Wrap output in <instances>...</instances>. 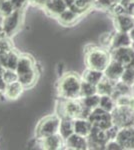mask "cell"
<instances>
[{"instance_id": "obj_1", "label": "cell", "mask_w": 134, "mask_h": 150, "mask_svg": "<svg viewBox=\"0 0 134 150\" xmlns=\"http://www.w3.org/2000/svg\"><path fill=\"white\" fill-rule=\"evenodd\" d=\"M110 50L103 46L90 44L84 50V62L86 68L103 71L111 62Z\"/></svg>"}, {"instance_id": "obj_2", "label": "cell", "mask_w": 134, "mask_h": 150, "mask_svg": "<svg viewBox=\"0 0 134 150\" xmlns=\"http://www.w3.org/2000/svg\"><path fill=\"white\" fill-rule=\"evenodd\" d=\"M81 76L75 72H68L63 74L58 82V94L63 99L80 98Z\"/></svg>"}, {"instance_id": "obj_3", "label": "cell", "mask_w": 134, "mask_h": 150, "mask_svg": "<svg viewBox=\"0 0 134 150\" xmlns=\"http://www.w3.org/2000/svg\"><path fill=\"white\" fill-rule=\"evenodd\" d=\"M90 111L85 109L79 98L77 99H63L61 98L58 106V115L61 118H87Z\"/></svg>"}, {"instance_id": "obj_4", "label": "cell", "mask_w": 134, "mask_h": 150, "mask_svg": "<svg viewBox=\"0 0 134 150\" xmlns=\"http://www.w3.org/2000/svg\"><path fill=\"white\" fill-rule=\"evenodd\" d=\"M61 117L59 115H50L43 118L36 128V136L38 139L44 138L49 135L57 134L59 132Z\"/></svg>"}, {"instance_id": "obj_5", "label": "cell", "mask_w": 134, "mask_h": 150, "mask_svg": "<svg viewBox=\"0 0 134 150\" xmlns=\"http://www.w3.org/2000/svg\"><path fill=\"white\" fill-rule=\"evenodd\" d=\"M111 116L113 124L120 128L134 125V110L128 105H116Z\"/></svg>"}, {"instance_id": "obj_6", "label": "cell", "mask_w": 134, "mask_h": 150, "mask_svg": "<svg viewBox=\"0 0 134 150\" xmlns=\"http://www.w3.org/2000/svg\"><path fill=\"white\" fill-rule=\"evenodd\" d=\"M87 119L91 122L92 125L100 127L102 129H105V130L108 129L113 124L111 113L102 109L100 106H98V107L94 108V109L90 111Z\"/></svg>"}, {"instance_id": "obj_7", "label": "cell", "mask_w": 134, "mask_h": 150, "mask_svg": "<svg viewBox=\"0 0 134 150\" xmlns=\"http://www.w3.org/2000/svg\"><path fill=\"white\" fill-rule=\"evenodd\" d=\"M110 53L112 60L117 61L124 68L134 66V46L114 48Z\"/></svg>"}, {"instance_id": "obj_8", "label": "cell", "mask_w": 134, "mask_h": 150, "mask_svg": "<svg viewBox=\"0 0 134 150\" xmlns=\"http://www.w3.org/2000/svg\"><path fill=\"white\" fill-rule=\"evenodd\" d=\"M88 139V149H105V145L108 141L105 129L92 125Z\"/></svg>"}, {"instance_id": "obj_9", "label": "cell", "mask_w": 134, "mask_h": 150, "mask_svg": "<svg viewBox=\"0 0 134 150\" xmlns=\"http://www.w3.org/2000/svg\"><path fill=\"white\" fill-rule=\"evenodd\" d=\"M21 23V10H14L13 13L6 16L2 22V32L6 36H11L16 32Z\"/></svg>"}, {"instance_id": "obj_10", "label": "cell", "mask_w": 134, "mask_h": 150, "mask_svg": "<svg viewBox=\"0 0 134 150\" xmlns=\"http://www.w3.org/2000/svg\"><path fill=\"white\" fill-rule=\"evenodd\" d=\"M116 140L123 149L134 150V125L119 128Z\"/></svg>"}, {"instance_id": "obj_11", "label": "cell", "mask_w": 134, "mask_h": 150, "mask_svg": "<svg viewBox=\"0 0 134 150\" xmlns=\"http://www.w3.org/2000/svg\"><path fill=\"white\" fill-rule=\"evenodd\" d=\"M112 22L114 30L121 32H129L134 27V19L128 12L112 16Z\"/></svg>"}, {"instance_id": "obj_12", "label": "cell", "mask_w": 134, "mask_h": 150, "mask_svg": "<svg viewBox=\"0 0 134 150\" xmlns=\"http://www.w3.org/2000/svg\"><path fill=\"white\" fill-rule=\"evenodd\" d=\"M129 46H134V42L128 32H121V31L116 30H114L112 32L109 50L114 49V48Z\"/></svg>"}, {"instance_id": "obj_13", "label": "cell", "mask_w": 134, "mask_h": 150, "mask_svg": "<svg viewBox=\"0 0 134 150\" xmlns=\"http://www.w3.org/2000/svg\"><path fill=\"white\" fill-rule=\"evenodd\" d=\"M88 139L87 137L81 136L73 133L68 138L65 139V148L73 150H86L88 149Z\"/></svg>"}, {"instance_id": "obj_14", "label": "cell", "mask_w": 134, "mask_h": 150, "mask_svg": "<svg viewBox=\"0 0 134 150\" xmlns=\"http://www.w3.org/2000/svg\"><path fill=\"white\" fill-rule=\"evenodd\" d=\"M39 140L41 141L42 148L47 150H59L62 149L63 146H65V140L60 136L59 133L49 135Z\"/></svg>"}, {"instance_id": "obj_15", "label": "cell", "mask_w": 134, "mask_h": 150, "mask_svg": "<svg viewBox=\"0 0 134 150\" xmlns=\"http://www.w3.org/2000/svg\"><path fill=\"white\" fill-rule=\"evenodd\" d=\"M124 71V67L115 60H111V62L104 70V77L109 79L112 82H117L120 80V77Z\"/></svg>"}, {"instance_id": "obj_16", "label": "cell", "mask_w": 134, "mask_h": 150, "mask_svg": "<svg viewBox=\"0 0 134 150\" xmlns=\"http://www.w3.org/2000/svg\"><path fill=\"white\" fill-rule=\"evenodd\" d=\"M20 55L14 50H10L8 52L0 53V64L4 66L6 69L16 70Z\"/></svg>"}, {"instance_id": "obj_17", "label": "cell", "mask_w": 134, "mask_h": 150, "mask_svg": "<svg viewBox=\"0 0 134 150\" xmlns=\"http://www.w3.org/2000/svg\"><path fill=\"white\" fill-rule=\"evenodd\" d=\"M73 128H74V133L84 137H88L91 131L92 124L87 118L78 117L73 119Z\"/></svg>"}, {"instance_id": "obj_18", "label": "cell", "mask_w": 134, "mask_h": 150, "mask_svg": "<svg viewBox=\"0 0 134 150\" xmlns=\"http://www.w3.org/2000/svg\"><path fill=\"white\" fill-rule=\"evenodd\" d=\"M83 15L73 11L72 9L67 8L58 16V21L63 26H73L79 21V19Z\"/></svg>"}, {"instance_id": "obj_19", "label": "cell", "mask_w": 134, "mask_h": 150, "mask_svg": "<svg viewBox=\"0 0 134 150\" xmlns=\"http://www.w3.org/2000/svg\"><path fill=\"white\" fill-rule=\"evenodd\" d=\"M44 8L50 15L57 18L63 11L66 10L67 6L65 0H47L44 4Z\"/></svg>"}, {"instance_id": "obj_20", "label": "cell", "mask_w": 134, "mask_h": 150, "mask_svg": "<svg viewBox=\"0 0 134 150\" xmlns=\"http://www.w3.org/2000/svg\"><path fill=\"white\" fill-rule=\"evenodd\" d=\"M23 90H24V87L22 84L19 81H15V82H12V83L7 84L3 94L9 100H16V99H18L22 95Z\"/></svg>"}, {"instance_id": "obj_21", "label": "cell", "mask_w": 134, "mask_h": 150, "mask_svg": "<svg viewBox=\"0 0 134 150\" xmlns=\"http://www.w3.org/2000/svg\"><path fill=\"white\" fill-rule=\"evenodd\" d=\"M35 68V63H34V60L32 58L28 56V55H22L19 58L18 64H17L16 67V72L18 75H21Z\"/></svg>"}, {"instance_id": "obj_22", "label": "cell", "mask_w": 134, "mask_h": 150, "mask_svg": "<svg viewBox=\"0 0 134 150\" xmlns=\"http://www.w3.org/2000/svg\"><path fill=\"white\" fill-rule=\"evenodd\" d=\"M103 78H104L103 71L89 69V68H86V70H85L81 75L82 80L89 82V83H91V84H94V85H97Z\"/></svg>"}, {"instance_id": "obj_23", "label": "cell", "mask_w": 134, "mask_h": 150, "mask_svg": "<svg viewBox=\"0 0 134 150\" xmlns=\"http://www.w3.org/2000/svg\"><path fill=\"white\" fill-rule=\"evenodd\" d=\"M60 136L63 139H66L71 134L74 133V128H73V119L71 118H61V123H60L59 132Z\"/></svg>"}, {"instance_id": "obj_24", "label": "cell", "mask_w": 134, "mask_h": 150, "mask_svg": "<svg viewBox=\"0 0 134 150\" xmlns=\"http://www.w3.org/2000/svg\"><path fill=\"white\" fill-rule=\"evenodd\" d=\"M93 2L94 0H74V5L70 9L81 15H84L86 12L93 8Z\"/></svg>"}, {"instance_id": "obj_25", "label": "cell", "mask_w": 134, "mask_h": 150, "mask_svg": "<svg viewBox=\"0 0 134 150\" xmlns=\"http://www.w3.org/2000/svg\"><path fill=\"white\" fill-rule=\"evenodd\" d=\"M36 79H37V70H36V68L24 74L18 75V81L22 84L24 88L32 86L36 82Z\"/></svg>"}, {"instance_id": "obj_26", "label": "cell", "mask_w": 134, "mask_h": 150, "mask_svg": "<svg viewBox=\"0 0 134 150\" xmlns=\"http://www.w3.org/2000/svg\"><path fill=\"white\" fill-rule=\"evenodd\" d=\"M114 83H115V82H112L109 80V79L104 77V78L96 85L97 93H98L99 95H112L113 88H114Z\"/></svg>"}, {"instance_id": "obj_27", "label": "cell", "mask_w": 134, "mask_h": 150, "mask_svg": "<svg viewBox=\"0 0 134 150\" xmlns=\"http://www.w3.org/2000/svg\"><path fill=\"white\" fill-rule=\"evenodd\" d=\"M79 99L85 109H87L88 111H91L92 109H94V108H96L99 106L100 95H99L98 93H96V94H94V95L86 96V97H81Z\"/></svg>"}, {"instance_id": "obj_28", "label": "cell", "mask_w": 134, "mask_h": 150, "mask_svg": "<svg viewBox=\"0 0 134 150\" xmlns=\"http://www.w3.org/2000/svg\"><path fill=\"white\" fill-rule=\"evenodd\" d=\"M99 106L107 112H112L116 107V100L111 95H100Z\"/></svg>"}, {"instance_id": "obj_29", "label": "cell", "mask_w": 134, "mask_h": 150, "mask_svg": "<svg viewBox=\"0 0 134 150\" xmlns=\"http://www.w3.org/2000/svg\"><path fill=\"white\" fill-rule=\"evenodd\" d=\"M97 93L96 85L91 84L89 82H86L84 80L81 81V87H80V98L86 97V96L94 95Z\"/></svg>"}, {"instance_id": "obj_30", "label": "cell", "mask_w": 134, "mask_h": 150, "mask_svg": "<svg viewBox=\"0 0 134 150\" xmlns=\"http://www.w3.org/2000/svg\"><path fill=\"white\" fill-rule=\"evenodd\" d=\"M120 81L130 87L134 86V66L124 68L123 73L120 77Z\"/></svg>"}, {"instance_id": "obj_31", "label": "cell", "mask_w": 134, "mask_h": 150, "mask_svg": "<svg viewBox=\"0 0 134 150\" xmlns=\"http://www.w3.org/2000/svg\"><path fill=\"white\" fill-rule=\"evenodd\" d=\"M14 10L15 9H14L10 0H1L0 1V15L3 18L13 13Z\"/></svg>"}, {"instance_id": "obj_32", "label": "cell", "mask_w": 134, "mask_h": 150, "mask_svg": "<svg viewBox=\"0 0 134 150\" xmlns=\"http://www.w3.org/2000/svg\"><path fill=\"white\" fill-rule=\"evenodd\" d=\"M112 3H113L112 0H94L93 8H96L101 11H108Z\"/></svg>"}, {"instance_id": "obj_33", "label": "cell", "mask_w": 134, "mask_h": 150, "mask_svg": "<svg viewBox=\"0 0 134 150\" xmlns=\"http://www.w3.org/2000/svg\"><path fill=\"white\" fill-rule=\"evenodd\" d=\"M2 78H3V80L5 81L6 84H9L12 83V82L18 81V74H17L16 70L6 69Z\"/></svg>"}, {"instance_id": "obj_34", "label": "cell", "mask_w": 134, "mask_h": 150, "mask_svg": "<svg viewBox=\"0 0 134 150\" xmlns=\"http://www.w3.org/2000/svg\"><path fill=\"white\" fill-rule=\"evenodd\" d=\"M105 149H117V150H123L122 146L118 143V141L116 139H111L108 140L105 145Z\"/></svg>"}, {"instance_id": "obj_35", "label": "cell", "mask_w": 134, "mask_h": 150, "mask_svg": "<svg viewBox=\"0 0 134 150\" xmlns=\"http://www.w3.org/2000/svg\"><path fill=\"white\" fill-rule=\"evenodd\" d=\"M10 50H12L10 43L5 39H0V53L8 52V51H10Z\"/></svg>"}, {"instance_id": "obj_36", "label": "cell", "mask_w": 134, "mask_h": 150, "mask_svg": "<svg viewBox=\"0 0 134 150\" xmlns=\"http://www.w3.org/2000/svg\"><path fill=\"white\" fill-rule=\"evenodd\" d=\"M10 1L15 10H21L23 8V6L25 5L27 0H10Z\"/></svg>"}, {"instance_id": "obj_37", "label": "cell", "mask_w": 134, "mask_h": 150, "mask_svg": "<svg viewBox=\"0 0 134 150\" xmlns=\"http://www.w3.org/2000/svg\"><path fill=\"white\" fill-rule=\"evenodd\" d=\"M28 1H30L31 3H33V4H36V5L44 6V4L47 2V0H28Z\"/></svg>"}, {"instance_id": "obj_38", "label": "cell", "mask_w": 134, "mask_h": 150, "mask_svg": "<svg viewBox=\"0 0 134 150\" xmlns=\"http://www.w3.org/2000/svg\"><path fill=\"white\" fill-rule=\"evenodd\" d=\"M7 84L5 83V81L3 80V78H0V93H3L4 90L6 88Z\"/></svg>"}, {"instance_id": "obj_39", "label": "cell", "mask_w": 134, "mask_h": 150, "mask_svg": "<svg viewBox=\"0 0 134 150\" xmlns=\"http://www.w3.org/2000/svg\"><path fill=\"white\" fill-rule=\"evenodd\" d=\"M5 70H6L5 67L2 66V65L0 64V78H2V77H3V74H4V72H5Z\"/></svg>"}, {"instance_id": "obj_40", "label": "cell", "mask_w": 134, "mask_h": 150, "mask_svg": "<svg viewBox=\"0 0 134 150\" xmlns=\"http://www.w3.org/2000/svg\"><path fill=\"white\" fill-rule=\"evenodd\" d=\"M129 34H130V36H131V38H132V40H133V42H134V27L131 29L130 31H129Z\"/></svg>"}, {"instance_id": "obj_41", "label": "cell", "mask_w": 134, "mask_h": 150, "mask_svg": "<svg viewBox=\"0 0 134 150\" xmlns=\"http://www.w3.org/2000/svg\"><path fill=\"white\" fill-rule=\"evenodd\" d=\"M0 1H1V0H0Z\"/></svg>"}, {"instance_id": "obj_42", "label": "cell", "mask_w": 134, "mask_h": 150, "mask_svg": "<svg viewBox=\"0 0 134 150\" xmlns=\"http://www.w3.org/2000/svg\"><path fill=\"white\" fill-rule=\"evenodd\" d=\"M0 39H1V38H0Z\"/></svg>"}]
</instances>
